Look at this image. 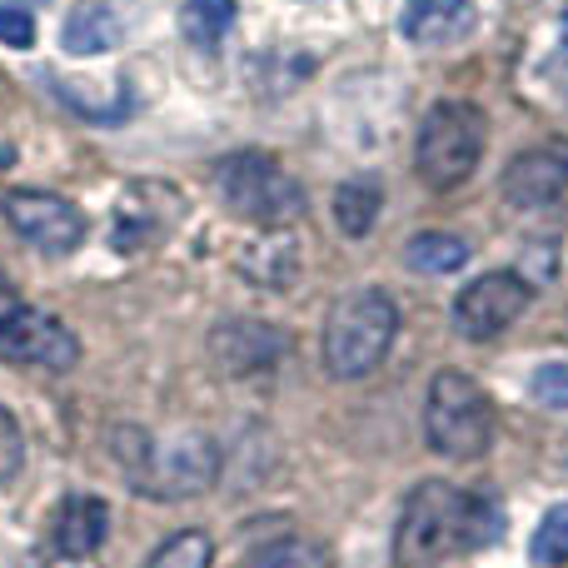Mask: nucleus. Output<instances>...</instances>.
Masks as SVG:
<instances>
[{
    "label": "nucleus",
    "instance_id": "1",
    "mask_svg": "<svg viewBox=\"0 0 568 568\" xmlns=\"http://www.w3.org/2000/svg\"><path fill=\"white\" fill-rule=\"evenodd\" d=\"M115 459L125 469L130 489L150 494V499H195L220 479V449L200 429L155 439V434L125 424L115 434Z\"/></svg>",
    "mask_w": 568,
    "mask_h": 568
},
{
    "label": "nucleus",
    "instance_id": "2",
    "mask_svg": "<svg viewBox=\"0 0 568 568\" xmlns=\"http://www.w3.org/2000/svg\"><path fill=\"white\" fill-rule=\"evenodd\" d=\"M479 499L459 494L454 484L429 479L409 494L399 514V529H394V564L399 568H429L439 559H449L454 549H474L484 544V534L474 529L479 519Z\"/></svg>",
    "mask_w": 568,
    "mask_h": 568
},
{
    "label": "nucleus",
    "instance_id": "3",
    "mask_svg": "<svg viewBox=\"0 0 568 568\" xmlns=\"http://www.w3.org/2000/svg\"><path fill=\"white\" fill-rule=\"evenodd\" d=\"M399 334V304L389 290H349L334 300L329 320H324V369L334 379H364L374 374L394 349Z\"/></svg>",
    "mask_w": 568,
    "mask_h": 568
},
{
    "label": "nucleus",
    "instance_id": "4",
    "mask_svg": "<svg viewBox=\"0 0 568 568\" xmlns=\"http://www.w3.org/2000/svg\"><path fill=\"white\" fill-rule=\"evenodd\" d=\"M484 145H489V120L474 100H439L419 120L414 140V170L429 190H459L479 170Z\"/></svg>",
    "mask_w": 568,
    "mask_h": 568
},
{
    "label": "nucleus",
    "instance_id": "5",
    "mask_svg": "<svg viewBox=\"0 0 568 568\" xmlns=\"http://www.w3.org/2000/svg\"><path fill=\"white\" fill-rule=\"evenodd\" d=\"M424 439L444 459H484L494 444V404L464 369H439L424 394Z\"/></svg>",
    "mask_w": 568,
    "mask_h": 568
},
{
    "label": "nucleus",
    "instance_id": "6",
    "mask_svg": "<svg viewBox=\"0 0 568 568\" xmlns=\"http://www.w3.org/2000/svg\"><path fill=\"white\" fill-rule=\"evenodd\" d=\"M215 190L230 205V215L250 220V225L284 230L304 215V190L294 175H284L280 160L260 155V150H240L215 165Z\"/></svg>",
    "mask_w": 568,
    "mask_h": 568
},
{
    "label": "nucleus",
    "instance_id": "7",
    "mask_svg": "<svg viewBox=\"0 0 568 568\" xmlns=\"http://www.w3.org/2000/svg\"><path fill=\"white\" fill-rule=\"evenodd\" d=\"M0 215L30 250L50 260L75 255L90 235L85 210L65 195H50V190H0Z\"/></svg>",
    "mask_w": 568,
    "mask_h": 568
},
{
    "label": "nucleus",
    "instance_id": "8",
    "mask_svg": "<svg viewBox=\"0 0 568 568\" xmlns=\"http://www.w3.org/2000/svg\"><path fill=\"white\" fill-rule=\"evenodd\" d=\"M80 359V339L45 310L30 304H10L0 314V364H20V369H45L65 374Z\"/></svg>",
    "mask_w": 568,
    "mask_h": 568
},
{
    "label": "nucleus",
    "instance_id": "9",
    "mask_svg": "<svg viewBox=\"0 0 568 568\" xmlns=\"http://www.w3.org/2000/svg\"><path fill=\"white\" fill-rule=\"evenodd\" d=\"M529 300H534V290L514 275V270H489V275L469 280L454 294V329L474 344L499 339V334L529 310Z\"/></svg>",
    "mask_w": 568,
    "mask_h": 568
},
{
    "label": "nucleus",
    "instance_id": "10",
    "mask_svg": "<svg viewBox=\"0 0 568 568\" xmlns=\"http://www.w3.org/2000/svg\"><path fill=\"white\" fill-rule=\"evenodd\" d=\"M284 349H290V334L265 320H225L210 334V359L230 379H250V374L275 369L284 359Z\"/></svg>",
    "mask_w": 568,
    "mask_h": 568
},
{
    "label": "nucleus",
    "instance_id": "11",
    "mask_svg": "<svg viewBox=\"0 0 568 568\" xmlns=\"http://www.w3.org/2000/svg\"><path fill=\"white\" fill-rule=\"evenodd\" d=\"M568 190V140H544L519 150L504 170V200L519 210H544Z\"/></svg>",
    "mask_w": 568,
    "mask_h": 568
},
{
    "label": "nucleus",
    "instance_id": "12",
    "mask_svg": "<svg viewBox=\"0 0 568 568\" xmlns=\"http://www.w3.org/2000/svg\"><path fill=\"white\" fill-rule=\"evenodd\" d=\"M399 30L419 50H454L479 30L474 0H404Z\"/></svg>",
    "mask_w": 568,
    "mask_h": 568
},
{
    "label": "nucleus",
    "instance_id": "13",
    "mask_svg": "<svg viewBox=\"0 0 568 568\" xmlns=\"http://www.w3.org/2000/svg\"><path fill=\"white\" fill-rule=\"evenodd\" d=\"M120 36H125V26H120L110 0H75L65 26H60L65 55H110L120 45Z\"/></svg>",
    "mask_w": 568,
    "mask_h": 568
},
{
    "label": "nucleus",
    "instance_id": "14",
    "mask_svg": "<svg viewBox=\"0 0 568 568\" xmlns=\"http://www.w3.org/2000/svg\"><path fill=\"white\" fill-rule=\"evenodd\" d=\"M334 225L339 235L364 240L374 225H379V210H384V185L374 175H349L339 190H334Z\"/></svg>",
    "mask_w": 568,
    "mask_h": 568
},
{
    "label": "nucleus",
    "instance_id": "15",
    "mask_svg": "<svg viewBox=\"0 0 568 568\" xmlns=\"http://www.w3.org/2000/svg\"><path fill=\"white\" fill-rule=\"evenodd\" d=\"M240 270H245V280L284 290V284L300 275V245H294V235H284V230H270L265 240H255V245L240 255Z\"/></svg>",
    "mask_w": 568,
    "mask_h": 568
},
{
    "label": "nucleus",
    "instance_id": "16",
    "mask_svg": "<svg viewBox=\"0 0 568 568\" xmlns=\"http://www.w3.org/2000/svg\"><path fill=\"white\" fill-rule=\"evenodd\" d=\"M105 539V504L100 499H70L55 519V549L65 559H85Z\"/></svg>",
    "mask_w": 568,
    "mask_h": 568
},
{
    "label": "nucleus",
    "instance_id": "17",
    "mask_svg": "<svg viewBox=\"0 0 568 568\" xmlns=\"http://www.w3.org/2000/svg\"><path fill=\"white\" fill-rule=\"evenodd\" d=\"M404 265L414 275H454V270L469 265V240L449 235V230H424L404 245Z\"/></svg>",
    "mask_w": 568,
    "mask_h": 568
},
{
    "label": "nucleus",
    "instance_id": "18",
    "mask_svg": "<svg viewBox=\"0 0 568 568\" xmlns=\"http://www.w3.org/2000/svg\"><path fill=\"white\" fill-rule=\"evenodd\" d=\"M235 26V0H185L180 6V36L195 50H220Z\"/></svg>",
    "mask_w": 568,
    "mask_h": 568
},
{
    "label": "nucleus",
    "instance_id": "19",
    "mask_svg": "<svg viewBox=\"0 0 568 568\" xmlns=\"http://www.w3.org/2000/svg\"><path fill=\"white\" fill-rule=\"evenodd\" d=\"M210 559H215V544H210V534L185 529V534H175V539L160 544V549L150 554L145 568H210Z\"/></svg>",
    "mask_w": 568,
    "mask_h": 568
},
{
    "label": "nucleus",
    "instance_id": "20",
    "mask_svg": "<svg viewBox=\"0 0 568 568\" xmlns=\"http://www.w3.org/2000/svg\"><path fill=\"white\" fill-rule=\"evenodd\" d=\"M250 568H329V549L310 539H284V544H270L265 554H255Z\"/></svg>",
    "mask_w": 568,
    "mask_h": 568
},
{
    "label": "nucleus",
    "instance_id": "21",
    "mask_svg": "<svg viewBox=\"0 0 568 568\" xmlns=\"http://www.w3.org/2000/svg\"><path fill=\"white\" fill-rule=\"evenodd\" d=\"M534 559L539 564H568V499L554 504L534 529Z\"/></svg>",
    "mask_w": 568,
    "mask_h": 568
},
{
    "label": "nucleus",
    "instance_id": "22",
    "mask_svg": "<svg viewBox=\"0 0 568 568\" xmlns=\"http://www.w3.org/2000/svg\"><path fill=\"white\" fill-rule=\"evenodd\" d=\"M20 469H26V434H20L16 414L0 404V489H6V484H16Z\"/></svg>",
    "mask_w": 568,
    "mask_h": 568
},
{
    "label": "nucleus",
    "instance_id": "23",
    "mask_svg": "<svg viewBox=\"0 0 568 568\" xmlns=\"http://www.w3.org/2000/svg\"><path fill=\"white\" fill-rule=\"evenodd\" d=\"M529 394H534V404H544V409H568V359L539 364L529 379Z\"/></svg>",
    "mask_w": 568,
    "mask_h": 568
},
{
    "label": "nucleus",
    "instance_id": "24",
    "mask_svg": "<svg viewBox=\"0 0 568 568\" xmlns=\"http://www.w3.org/2000/svg\"><path fill=\"white\" fill-rule=\"evenodd\" d=\"M0 40H6V45H20V50H26L30 40H36V20H30V10L0 6Z\"/></svg>",
    "mask_w": 568,
    "mask_h": 568
},
{
    "label": "nucleus",
    "instance_id": "25",
    "mask_svg": "<svg viewBox=\"0 0 568 568\" xmlns=\"http://www.w3.org/2000/svg\"><path fill=\"white\" fill-rule=\"evenodd\" d=\"M554 80L568 85V16L559 20V50H554Z\"/></svg>",
    "mask_w": 568,
    "mask_h": 568
},
{
    "label": "nucleus",
    "instance_id": "26",
    "mask_svg": "<svg viewBox=\"0 0 568 568\" xmlns=\"http://www.w3.org/2000/svg\"><path fill=\"white\" fill-rule=\"evenodd\" d=\"M10 304H20V300H16V290H10V280H6V275H0V314H6V310H10Z\"/></svg>",
    "mask_w": 568,
    "mask_h": 568
}]
</instances>
